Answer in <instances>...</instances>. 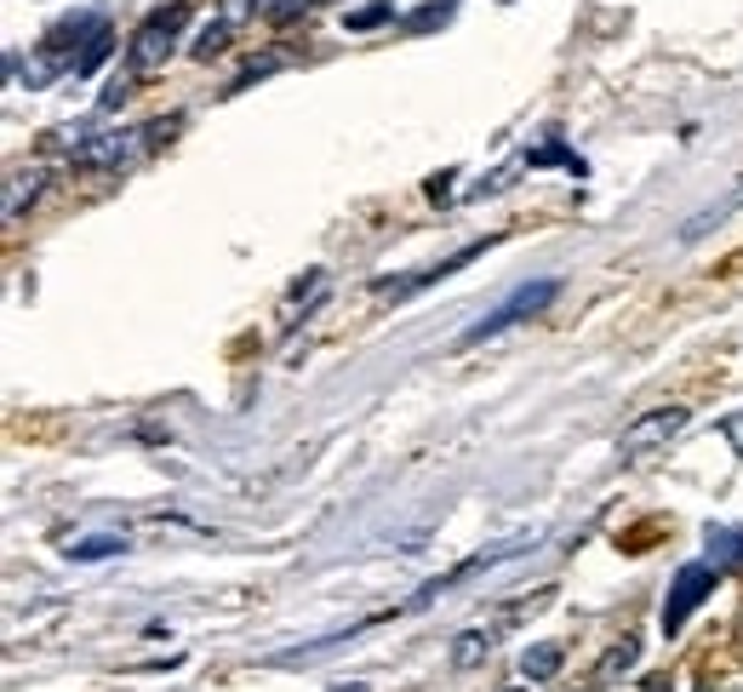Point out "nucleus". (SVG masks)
Listing matches in <instances>:
<instances>
[{"mask_svg":"<svg viewBox=\"0 0 743 692\" xmlns=\"http://www.w3.org/2000/svg\"><path fill=\"white\" fill-rule=\"evenodd\" d=\"M184 23H189V0H172V7H155V12L138 23V35H132V46H126V70H132V75H155V70H166V57L178 52Z\"/></svg>","mask_w":743,"mask_h":692,"instance_id":"1","label":"nucleus"},{"mask_svg":"<svg viewBox=\"0 0 743 692\" xmlns=\"http://www.w3.org/2000/svg\"><path fill=\"white\" fill-rule=\"evenodd\" d=\"M715 584H721V567H715V562H687L681 573H674L669 596H663L658 630H663V636H681V630H687V618H692L709 596H715Z\"/></svg>","mask_w":743,"mask_h":692,"instance_id":"2","label":"nucleus"},{"mask_svg":"<svg viewBox=\"0 0 743 692\" xmlns=\"http://www.w3.org/2000/svg\"><path fill=\"white\" fill-rule=\"evenodd\" d=\"M555 298H561V281H526V286H515V292H510V298H503L498 310H486V321H475V326H469V333H463V344H486V338H498V333H503V326L544 315Z\"/></svg>","mask_w":743,"mask_h":692,"instance_id":"3","label":"nucleus"},{"mask_svg":"<svg viewBox=\"0 0 743 692\" xmlns=\"http://www.w3.org/2000/svg\"><path fill=\"white\" fill-rule=\"evenodd\" d=\"M138 155H149V138H144V132H86L81 149H75L70 160H75V167H86V172H121V167H132Z\"/></svg>","mask_w":743,"mask_h":692,"instance_id":"4","label":"nucleus"},{"mask_svg":"<svg viewBox=\"0 0 743 692\" xmlns=\"http://www.w3.org/2000/svg\"><path fill=\"white\" fill-rule=\"evenodd\" d=\"M681 430H687V407H652V412H640L635 423H624L618 452H624V458H647V452L669 447Z\"/></svg>","mask_w":743,"mask_h":692,"instance_id":"5","label":"nucleus"},{"mask_svg":"<svg viewBox=\"0 0 743 692\" xmlns=\"http://www.w3.org/2000/svg\"><path fill=\"white\" fill-rule=\"evenodd\" d=\"M526 544H532V538H515V544H492V549H481V555H469L463 567H452V573H441V578H429V584L418 589V596H412V607H429V601H441L447 589H458L463 578H475L481 567H498V562H510V555H521Z\"/></svg>","mask_w":743,"mask_h":692,"instance_id":"6","label":"nucleus"},{"mask_svg":"<svg viewBox=\"0 0 743 692\" xmlns=\"http://www.w3.org/2000/svg\"><path fill=\"white\" fill-rule=\"evenodd\" d=\"M41 189H46V167H18V172L7 178V207H0V218L18 223L29 207L41 201Z\"/></svg>","mask_w":743,"mask_h":692,"instance_id":"7","label":"nucleus"},{"mask_svg":"<svg viewBox=\"0 0 743 692\" xmlns=\"http://www.w3.org/2000/svg\"><path fill=\"white\" fill-rule=\"evenodd\" d=\"M70 562H109V555H126V533H86V538H70Z\"/></svg>","mask_w":743,"mask_h":692,"instance_id":"8","label":"nucleus"},{"mask_svg":"<svg viewBox=\"0 0 743 692\" xmlns=\"http://www.w3.org/2000/svg\"><path fill=\"white\" fill-rule=\"evenodd\" d=\"M561 664H566V647H555V641H537V647L521 652V675L526 681H550V675H561Z\"/></svg>","mask_w":743,"mask_h":692,"instance_id":"9","label":"nucleus"},{"mask_svg":"<svg viewBox=\"0 0 743 692\" xmlns=\"http://www.w3.org/2000/svg\"><path fill=\"white\" fill-rule=\"evenodd\" d=\"M640 664V641L635 636H624V641H613L600 652V664H595V681H618V675H629Z\"/></svg>","mask_w":743,"mask_h":692,"instance_id":"10","label":"nucleus"},{"mask_svg":"<svg viewBox=\"0 0 743 692\" xmlns=\"http://www.w3.org/2000/svg\"><path fill=\"white\" fill-rule=\"evenodd\" d=\"M109 46H115V29H109V18L97 12V23H92V35H86V46L75 52V75H92L97 63L109 57Z\"/></svg>","mask_w":743,"mask_h":692,"instance_id":"11","label":"nucleus"},{"mask_svg":"<svg viewBox=\"0 0 743 692\" xmlns=\"http://www.w3.org/2000/svg\"><path fill=\"white\" fill-rule=\"evenodd\" d=\"M709 562H715L721 573L743 567V533L737 526H709Z\"/></svg>","mask_w":743,"mask_h":692,"instance_id":"12","label":"nucleus"},{"mask_svg":"<svg viewBox=\"0 0 743 692\" xmlns=\"http://www.w3.org/2000/svg\"><path fill=\"white\" fill-rule=\"evenodd\" d=\"M486 652H492V630H463L452 641V670H475L486 664Z\"/></svg>","mask_w":743,"mask_h":692,"instance_id":"13","label":"nucleus"},{"mask_svg":"<svg viewBox=\"0 0 743 692\" xmlns=\"http://www.w3.org/2000/svg\"><path fill=\"white\" fill-rule=\"evenodd\" d=\"M521 160H526V167H566V172H578V178H584V160L572 155L566 144H544V149H526Z\"/></svg>","mask_w":743,"mask_h":692,"instance_id":"14","label":"nucleus"},{"mask_svg":"<svg viewBox=\"0 0 743 692\" xmlns=\"http://www.w3.org/2000/svg\"><path fill=\"white\" fill-rule=\"evenodd\" d=\"M395 18V0H372V7H355L344 18V29H355V35H366V29H384Z\"/></svg>","mask_w":743,"mask_h":692,"instance_id":"15","label":"nucleus"},{"mask_svg":"<svg viewBox=\"0 0 743 692\" xmlns=\"http://www.w3.org/2000/svg\"><path fill=\"white\" fill-rule=\"evenodd\" d=\"M223 46H229V18H218V23H207V29H200V35H195V46H189V52H195L200 63H212V57H218Z\"/></svg>","mask_w":743,"mask_h":692,"instance_id":"16","label":"nucleus"},{"mask_svg":"<svg viewBox=\"0 0 743 692\" xmlns=\"http://www.w3.org/2000/svg\"><path fill=\"white\" fill-rule=\"evenodd\" d=\"M281 63H286V57H252V63H247V70H241V75H234V81H229V92H247L252 81H263V75H275V70H281Z\"/></svg>","mask_w":743,"mask_h":692,"instance_id":"17","label":"nucleus"},{"mask_svg":"<svg viewBox=\"0 0 743 692\" xmlns=\"http://www.w3.org/2000/svg\"><path fill=\"white\" fill-rule=\"evenodd\" d=\"M126 92H132V75H115V81L104 86V97H97V109H121Z\"/></svg>","mask_w":743,"mask_h":692,"instance_id":"18","label":"nucleus"},{"mask_svg":"<svg viewBox=\"0 0 743 692\" xmlns=\"http://www.w3.org/2000/svg\"><path fill=\"white\" fill-rule=\"evenodd\" d=\"M447 12H452L447 0H435V7H423L418 18H407V29H435V23H447Z\"/></svg>","mask_w":743,"mask_h":692,"instance_id":"19","label":"nucleus"},{"mask_svg":"<svg viewBox=\"0 0 743 692\" xmlns=\"http://www.w3.org/2000/svg\"><path fill=\"white\" fill-rule=\"evenodd\" d=\"M647 692H674V681H669V675H652V681H647Z\"/></svg>","mask_w":743,"mask_h":692,"instance_id":"20","label":"nucleus"},{"mask_svg":"<svg viewBox=\"0 0 743 692\" xmlns=\"http://www.w3.org/2000/svg\"><path fill=\"white\" fill-rule=\"evenodd\" d=\"M332 692H366V681H344V686H332Z\"/></svg>","mask_w":743,"mask_h":692,"instance_id":"21","label":"nucleus"},{"mask_svg":"<svg viewBox=\"0 0 743 692\" xmlns=\"http://www.w3.org/2000/svg\"><path fill=\"white\" fill-rule=\"evenodd\" d=\"M498 692H526V686H498Z\"/></svg>","mask_w":743,"mask_h":692,"instance_id":"22","label":"nucleus"}]
</instances>
